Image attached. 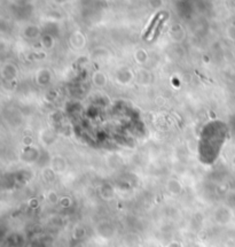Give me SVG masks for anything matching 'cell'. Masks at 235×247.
<instances>
[{
    "label": "cell",
    "mask_w": 235,
    "mask_h": 247,
    "mask_svg": "<svg viewBox=\"0 0 235 247\" xmlns=\"http://www.w3.org/2000/svg\"><path fill=\"white\" fill-rule=\"evenodd\" d=\"M163 16V14L162 13H160V14H157V15H155L154 17H153V20H151V22L149 23V25L147 26V29H146V32H144V35H143V38H148V36H149V33H150V31L154 29V28H156V24L158 23V21L161 20V17Z\"/></svg>",
    "instance_id": "obj_1"
},
{
    "label": "cell",
    "mask_w": 235,
    "mask_h": 247,
    "mask_svg": "<svg viewBox=\"0 0 235 247\" xmlns=\"http://www.w3.org/2000/svg\"><path fill=\"white\" fill-rule=\"evenodd\" d=\"M163 24H164V20H162V21H161V23L155 28V31H154V33H153V38H156V37L158 36V32H160V30L162 29Z\"/></svg>",
    "instance_id": "obj_2"
}]
</instances>
